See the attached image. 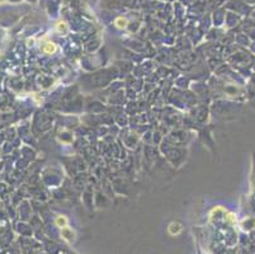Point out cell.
I'll list each match as a JSON object with an SVG mask.
<instances>
[{
	"instance_id": "4",
	"label": "cell",
	"mask_w": 255,
	"mask_h": 254,
	"mask_svg": "<svg viewBox=\"0 0 255 254\" xmlns=\"http://www.w3.org/2000/svg\"><path fill=\"white\" fill-rule=\"evenodd\" d=\"M126 24H127V20L125 19V18L120 17V18H117V19H116V25H117V27L125 28V27H126Z\"/></svg>"
},
{
	"instance_id": "3",
	"label": "cell",
	"mask_w": 255,
	"mask_h": 254,
	"mask_svg": "<svg viewBox=\"0 0 255 254\" xmlns=\"http://www.w3.org/2000/svg\"><path fill=\"white\" fill-rule=\"evenodd\" d=\"M55 223H56V225L59 228H65L66 227V224H68V219L65 218V216H57V219H56V221H55Z\"/></svg>"
},
{
	"instance_id": "2",
	"label": "cell",
	"mask_w": 255,
	"mask_h": 254,
	"mask_svg": "<svg viewBox=\"0 0 255 254\" xmlns=\"http://www.w3.org/2000/svg\"><path fill=\"white\" fill-rule=\"evenodd\" d=\"M56 51V45L52 43V42H47L45 46H43V52L46 53H53Z\"/></svg>"
},
{
	"instance_id": "5",
	"label": "cell",
	"mask_w": 255,
	"mask_h": 254,
	"mask_svg": "<svg viewBox=\"0 0 255 254\" xmlns=\"http://www.w3.org/2000/svg\"><path fill=\"white\" fill-rule=\"evenodd\" d=\"M66 23H59V25H57V29H59L60 32L61 31H66Z\"/></svg>"
},
{
	"instance_id": "1",
	"label": "cell",
	"mask_w": 255,
	"mask_h": 254,
	"mask_svg": "<svg viewBox=\"0 0 255 254\" xmlns=\"http://www.w3.org/2000/svg\"><path fill=\"white\" fill-rule=\"evenodd\" d=\"M61 237L62 239H65L66 242H71L74 238H75V233H74V230H71L70 228H62Z\"/></svg>"
}]
</instances>
